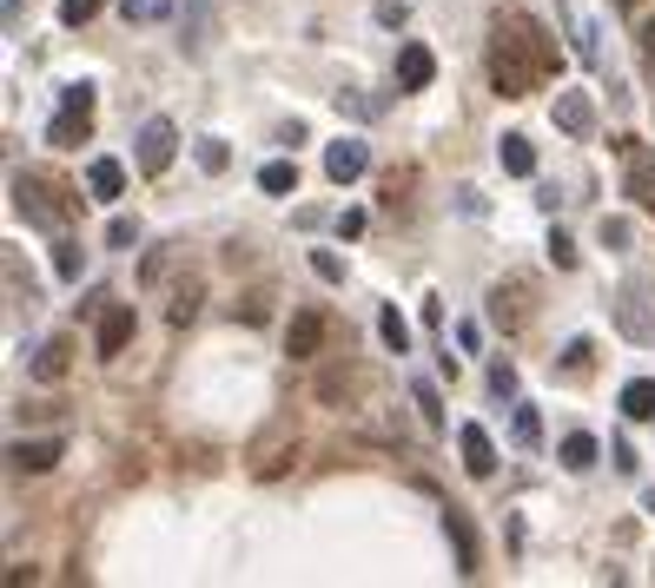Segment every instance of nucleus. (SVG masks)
Here are the masks:
<instances>
[{
	"mask_svg": "<svg viewBox=\"0 0 655 588\" xmlns=\"http://www.w3.org/2000/svg\"><path fill=\"white\" fill-rule=\"evenodd\" d=\"M483 66H490V87H497L504 100H530L543 79L563 66V47L549 40L543 21H530V14H497V34H490Z\"/></svg>",
	"mask_w": 655,
	"mask_h": 588,
	"instance_id": "nucleus-1",
	"label": "nucleus"
},
{
	"mask_svg": "<svg viewBox=\"0 0 655 588\" xmlns=\"http://www.w3.org/2000/svg\"><path fill=\"white\" fill-rule=\"evenodd\" d=\"M14 212L34 218V225H47V232H60V225L73 218V199H66L60 186L34 179V173H14Z\"/></svg>",
	"mask_w": 655,
	"mask_h": 588,
	"instance_id": "nucleus-2",
	"label": "nucleus"
},
{
	"mask_svg": "<svg viewBox=\"0 0 655 588\" xmlns=\"http://www.w3.org/2000/svg\"><path fill=\"white\" fill-rule=\"evenodd\" d=\"M94 133V87L79 79V87H60V113L47 126V146H79Z\"/></svg>",
	"mask_w": 655,
	"mask_h": 588,
	"instance_id": "nucleus-3",
	"label": "nucleus"
},
{
	"mask_svg": "<svg viewBox=\"0 0 655 588\" xmlns=\"http://www.w3.org/2000/svg\"><path fill=\"white\" fill-rule=\"evenodd\" d=\"M292 456H298V430H292V424H272V430L252 443V456H245V463H252V476H259V483H272V476H285V470H292Z\"/></svg>",
	"mask_w": 655,
	"mask_h": 588,
	"instance_id": "nucleus-4",
	"label": "nucleus"
},
{
	"mask_svg": "<svg viewBox=\"0 0 655 588\" xmlns=\"http://www.w3.org/2000/svg\"><path fill=\"white\" fill-rule=\"evenodd\" d=\"M133 146H139V152H133V159H139V173L159 179V173L173 165V152H180V126H173V120H146Z\"/></svg>",
	"mask_w": 655,
	"mask_h": 588,
	"instance_id": "nucleus-5",
	"label": "nucleus"
},
{
	"mask_svg": "<svg viewBox=\"0 0 655 588\" xmlns=\"http://www.w3.org/2000/svg\"><path fill=\"white\" fill-rule=\"evenodd\" d=\"M622 192H629L642 212H655V152H648L642 139H622Z\"/></svg>",
	"mask_w": 655,
	"mask_h": 588,
	"instance_id": "nucleus-6",
	"label": "nucleus"
},
{
	"mask_svg": "<svg viewBox=\"0 0 655 588\" xmlns=\"http://www.w3.org/2000/svg\"><path fill=\"white\" fill-rule=\"evenodd\" d=\"M364 165H371V146L364 139H332V146H324V179H332V186H351V179H364Z\"/></svg>",
	"mask_w": 655,
	"mask_h": 588,
	"instance_id": "nucleus-7",
	"label": "nucleus"
},
{
	"mask_svg": "<svg viewBox=\"0 0 655 588\" xmlns=\"http://www.w3.org/2000/svg\"><path fill=\"white\" fill-rule=\"evenodd\" d=\"M324 330H332V317H324V311H298L292 330H285V358L292 364H311L324 351Z\"/></svg>",
	"mask_w": 655,
	"mask_h": 588,
	"instance_id": "nucleus-8",
	"label": "nucleus"
},
{
	"mask_svg": "<svg viewBox=\"0 0 655 588\" xmlns=\"http://www.w3.org/2000/svg\"><path fill=\"white\" fill-rule=\"evenodd\" d=\"M431 79H437V53L424 40H404L397 47V93H424Z\"/></svg>",
	"mask_w": 655,
	"mask_h": 588,
	"instance_id": "nucleus-9",
	"label": "nucleus"
},
{
	"mask_svg": "<svg viewBox=\"0 0 655 588\" xmlns=\"http://www.w3.org/2000/svg\"><path fill=\"white\" fill-rule=\"evenodd\" d=\"M133 330H139L133 304H107V311H100V330H94V351H100V358H120V351L133 345Z\"/></svg>",
	"mask_w": 655,
	"mask_h": 588,
	"instance_id": "nucleus-10",
	"label": "nucleus"
},
{
	"mask_svg": "<svg viewBox=\"0 0 655 588\" xmlns=\"http://www.w3.org/2000/svg\"><path fill=\"white\" fill-rule=\"evenodd\" d=\"M556 126H563L569 139H590V133H596V100L577 93V87H556Z\"/></svg>",
	"mask_w": 655,
	"mask_h": 588,
	"instance_id": "nucleus-11",
	"label": "nucleus"
},
{
	"mask_svg": "<svg viewBox=\"0 0 655 588\" xmlns=\"http://www.w3.org/2000/svg\"><path fill=\"white\" fill-rule=\"evenodd\" d=\"M60 456H66L60 437H34V443H14V450H8V470H14V476H47Z\"/></svg>",
	"mask_w": 655,
	"mask_h": 588,
	"instance_id": "nucleus-12",
	"label": "nucleus"
},
{
	"mask_svg": "<svg viewBox=\"0 0 655 588\" xmlns=\"http://www.w3.org/2000/svg\"><path fill=\"white\" fill-rule=\"evenodd\" d=\"M457 450H464V470H470L477 483L497 476V443H490V430H483V424H464V430H457Z\"/></svg>",
	"mask_w": 655,
	"mask_h": 588,
	"instance_id": "nucleus-13",
	"label": "nucleus"
},
{
	"mask_svg": "<svg viewBox=\"0 0 655 588\" xmlns=\"http://www.w3.org/2000/svg\"><path fill=\"white\" fill-rule=\"evenodd\" d=\"M490 317H497L504 330H523V324H530V285H523V278L497 285V291H490Z\"/></svg>",
	"mask_w": 655,
	"mask_h": 588,
	"instance_id": "nucleus-14",
	"label": "nucleus"
},
{
	"mask_svg": "<svg viewBox=\"0 0 655 588\" xmlns=\"http://www.w3.org/2000/svg\"><path fill=\"white\" fill-rule=\"evenodd\" d=\"M444 529H450V549H457V575H483V549H477V529L464 510H444Z\"/></svg>",
	"mask_w": 655,
	"mask_h": 588,
	"instance_id": "nucleus-15",
	"label": "nucleus"
},
{
	"mask_svg": "<svg viewBox=\"0 0 655 588\" xmlns=\"http://www.w3.org/2000/svg\"><path fill=\"white\" fill-rule=\"evenodd\" d=\"M180 47H186L193 60L212 47V8H206V0H186V14H180Z\"/></svg>",
	"mask_w": 655,
	"mask_h": 588,
	"instance_id": "nucleus-16",
	"label": "nucleus"
},
{
	"mask_svg": "<svg viewBox=\"0 0 655 588\" xmlns=\"http://www.w3.org/2000/svg\"><path fill=\"white\" fill-rule=\"evenodd\" d=\"M596 456H603V443H596L590 430H569V437H563V450H556V463H563V470H577V476H583V470H596Z\"/></svg>",
	"mask_w": 655,
	"mask_h": 588,
	"instance_id": "nucleus-17",
	"label": "nucleus"
},
{
	"mask_svg": "<svg viewBox=\"0 0 655 588\" xmlns=\"http://www.w3.org/2000/svg\"><path fill=\"white\" fill-rule=\"evenodd\" d=\"M66 371H73V338H47L40 358H34V377H40V384H60Z\"/></svg>",
	"mask_w": 655,
	"mask_h": 588,
	"instance_id": "nucleus-18",
	"label": "nucleus"
},
{
	"mask_svg": "<svg viewBox=\"0 0 655 588\" xmlns=\"http://www.w3.org/2000/svg\"><path fill=\"white\" fill-rule=\"evenodd\" d=\"M497 159H504L510 179H530V173H536V146H530L523 133H504V139H497Z\"/></svg>",
	"mask_w": 655,
	"mask_h": 588,
	"instance_id": "nucleus-19",
	"label": "nucleus"
},
{
	"mask_svg": "<svg viewBox=\"0 0 655 588\" xmlns=\"http://www.w3.org/2000/svg\"><path fill=\"white\" fill-rule=\"evenodd\" d=\"M616 403H622V416H629V424H648V416H655V377H629Z\"/></svg>",
	"mask_w": 655,
	"mask_h": 588,
	"instance_id": "nucleus-20",
	"label": "nucleus"
},
{
	"mask_svg": "<svg viewBox=\"0 0 655 588\" xmlns=\"http://www.w3.org/2000/svg\"><path fill=\"white\" fill-rule=\"evenodd\" d=\"M87 192H94V199H120V192H126V165H120V159H94V165H87Z\"/></svg>",
	"mask_w": 655,
	"mask_h": 588,
	"instance_id": "nucleus-21",
	"label": "nucleus"
},
{
	"mask_svg": "<svg viewBox=\"0 0 655 588\" xmlns=\"http://www.w3.org/2000/svg\"><path fill=\"white\" fill-rule=\"evenodd\" d=\"M378 338H384V351H391V358H411V324L397 317V304H384V311H378Z\"/></svg>",
	"mask_w": 655,
	"mask_h": 588,
	"instance_id": "nucleus-22",
	"label": "nucleus"
},
{
	"mask_svg": "<svg viewBox=\"0 0 655 588\" xmlns=\"http://www.w3.org/2000/svg\"><path fill=\"white\" fill-rule=\"evenodd\" d=\"M259 192H272V199L298 192V165H292V159H265V165H259Z\"/></svg>",
	"mask_w": 655,
	"mask_h": 588,
	"instance_id": "nucleus-23",
	"label": "nucleus"
},
{
	"mask_svg": "<svg viewBox=\"0 0 655 588\" xmlns=\"http://www.w3.org/2000/svg\"><path fill=\"white\" fill-rule=\"evenodd\" d=\"M199 304H206V285H199V278H186V285L173 291V304H166V317H173V324L186 330V324L199 317Z\"/></svg>",
	"mask_w": 655,
	"mask_h": 588,
	"instance_id": "nucleus-24",
	"label": "nucleus"
},
{
	"mask_svg": "<svg viewBox=\"0 0 655 588\" xmlns=\"http://www.w3.org/2000/svg\"><path fill=\"white\" fill-rule=\"evenodd\" d=\"M411 403L424 410V424H431V430H444V397H437V384H431V377H418V384H411Z\"/></svg>",
	"mask_w": 655,
	"mask_h": 588,
	"instance_id": "nucleus-25",
	"label": "nucleus"
},
{
	"mask_svg": "<svg viewBox=\"0 0 655 588\" xmlns=\"http://www.w3.org/2000/svg\"><path fill=\"white\" fill-rule=\"evenodd\" d=\"M510 430H517V443H523V450H536V443H543V416H536V403H517Z\"/></svg>",
	"mask_w": 655,
	"mask_h": 588,
	"instance_id": "nucleus-26",
	"label": "nucleus"
},
{
	"mask_svg": "<svg viewBox=\"0 0 655 588\" xmlns=\"http://www.w3.org/2000/svg\"><path fill=\"white\" fill-rule=\"evenodd\" d=\"M53 272H60V278H66V285H73V278H79V272H87V251H79V245H73V238H60V245H53Z\"/></svg>",
	"mask_w": 655,
	"mask_h": 588,
	"instance_id": "nucleus-27",
	"label": "nucleus"
},
{
	"mask_svg": "<svg viewBox=\"0 0 655 588\" xmlns=\"http://www.w3.org/2000/svg\"><path fill=\"white\" fill-rule=\"evenodd\" d=\"M549 265L556 272H577L583 265V251H577V238H569V232H549Z\"/></svg>",
	"mask_w": 655,
	"mask_h": 588,
	"instance_id": "nucleus-28",
	"label": "nucleus"
},
{
	"mask_svg": "<svg viewBox=\"0 0 655 588\" xmlns=\"http://www.w3.org/2000/svg\"><path fill=\"white\" fill-rule=\"evenodd\" d=\"M193 152H199V165H206V173H225V165H232V146H225V139H199Z\"/></svg>",
	"mask_w": 655,
	"mask_h": 588,
	"instance_id": "nucleus-29",
	"label": "nucleus"
},
{
	"mask_svg": "<svg viewBox=\"0 0 655 588\" xmlns=\"http://www.w3.org/2000/svg\"><path fill=\"white\" fill-rule=\"evenodd\" d=\"M100 8H107V0H60V21H66V27H87Z\"/></svg>",
	"mask_w": 655,
	"mask_h": 588,
	"instance_id": "nucleus-30",
	"label": "nucleus"
},
{
	"mask_svg": "<svg viewBox=\"0 0 655 588\" xmlns=\"http://www.w3.org/2000/svg\"><path fill=\"white\" fill-rule=\"evenodd\" d=\"M311 272L324 285H345V259H338V251H311Z\"/></svg>",
	"mask_w": 655,
	"mask_h": 588,
	"instance_id": "nucleus-31",
	"label": "nucleus"
},
{
	"mask_svg": "<svg viewBox=\"0 0 655 588\" xmlns=\"http://www.w3.org/2000/svg\"><path fill=\"white\" fill-rule=\"evenodd\" d=\"M166 265H173V245H159V251H146L139 278H146V285H159V278H166Z\"/></svg>",
	"mask_w": 655,
	"mask_h": 588,
	"instance_id": "nucleus-32",
	"label": "nucleus"
},
{
	"mask_svg": "<svg viewBox=\"0 0 655 588\" xmlns=\"http://www.w3.org/2000/svg\"><path fill=\"white\" fill-rule=\"evenodd\" d=\"M265 304H272V298H265V291H252L245 304H232V317H245V324H265V317H272Z\"/></svg>",
	"mask_w": 655,
	"mask_h": 588,
	"instance_id": "nucleus-33",
	"label": "nucleus"
},
{
	"mask_svg": "<svg viewBox=\"0 0 655 588\" xmlns=\"http://www.w3.org/2000/svg\"><path fill=\"white\" fill-rule=\"evenodd\" d=\"M635 53H642V73H655V21L635 27Z\"/></svg>",
	"mask_w": 655,
	"mask_h": 588,
	"instance_id": "nucleus-34",
	"label": "nucleus"
},
{
	"mask_svg": "<svg viewBox=\"0 0 655 588\" xmlns=\"http://www.w3.org/2000/svg\"><path fill=\"white\" fill-rule=\"evenodd\" d=\"M490 390H497V397H517V364H490Z\"/></svg>",
	"mask_w": 655,
	"mask_h": 588,
	"instance_id": "nucleus-35",
	"label": "nucleus"
},
{
	"mask_svg": "<svg viewBox=\"0 0 655 588\" xmlns=\"http://www.w3.org/2000/svg\"><path fill=\"white\" fill-rule=\"evenodd\" d=\"M133 238H139V225H133V218H113V225H107V245H113V251H126Z\"/></svg>",
	"mask_w": 655,
	"mask_h": 588,
	"instance_id": "nucleus-36",
	"label": "nucleus"
},
{
	"mask_svg": "<svg viewBox=\"0 0 655 588\" xmlns=\"http://www.w3.org/2000/svg\"><path fill=\"white\" fill-rule=\"evenodd\" d=\"M590 358H596V351H590V338H577V345L563 351V371H590Z\"/></svg>",
	"mask_w": 655,
	"mask_h": 588,
	"instance_id": "nucleus-37",
	"label": "nucleus"
},
{
	"mask_svg": "<svg viewBox=\"0 0 655 588\" xmlns=\"http://www.w3.org/2000/svg\"><path fill=\"white\" fill-rule=\"evenodd\" d=\"M358 232H364V212H358V205H351V212H338V238H358Z\"/></svg>",
	"mask_w": 655,
	"mask_h": 588,
	"instance_id": "nucleus-38",
	"label": "nucleus"
},
{
	"mask_svg": "<svg viewBox=\"0 0 655 588\" xmlns=\"http://www.w3.org/2000/svg\"><path fill=\"white\" fill-rule=\"evenodd\" d=\"M404 14H411V8H404V0H378V21H384V27H397Z\"/></svg>",
	"mask_w": 655,
	"mask_h": 588,
	"instance_id": "nucleus-39",
	"label": "nucleus"
},
{
	"mask_svg": "<svg viewBox=\"0 0 655 588\" xmlns=\"http://www.w3.org/2000/svg\"><path fill=\"white\" fill-rule=\"evenodd\" d=\"M603 245H629V225L622 218H603Z\"/></svg>",
	"mask_w": 655,
	"mask_h": 588,
	"instance_id": "nucleus-40",
	"label": "nucleus"
},
{
	"mask_svg": "<svg viewBox=\"0 0 655 588\" xmlns=\"http://www.w3.org/2000/svg\"><path fill=\"white\" fill-rule=\"evenodd\" d=\"M642 510H648V516H655V489H648V496H642Z\"/></svg>",
	"mask_w": 655,
	"mask_h": 588,
	"instance_id": "nucleus-41",
	"label": "nucleus"
},
{
	"mask_svg": "<svg viewBox=\"0 0 655 588\" xmlns=\"http://www.w3.org/2000/svg\"><path fill=\"white\" fill-rule=\"evenodd\" d=\"M622 8H642V0H622Z\"/></svg>",
	"mask_w": 655,
	"mask_h": 588,
	"instance_id": "nucleus-42",
	"label": "nucleus"
}]
</instances>
